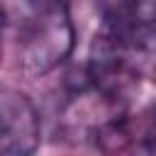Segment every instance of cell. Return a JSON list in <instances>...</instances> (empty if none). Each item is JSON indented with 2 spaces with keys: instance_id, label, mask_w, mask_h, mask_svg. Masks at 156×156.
<instances>
[{
  "instance_id": "1",
  "label": "cell",
  "mask_w": 156,
  "mask_h": 156,
  "mask_svg": "<svg viewBox=\"0 0 156 156\" xmlns=\"http://www.w3.org/2000/svg\"><path fill=\"white\" fill-rule=\"evenodd\" d=\"M17 17L7 15V34H12L17 66L37 78L61 66L76 44V29L68 5L63 2H20L7 5Z\"/></svg>"
},
{
  "instance_id": "2",
  "label": "cell",
  "mask_w": 156,
  "mask_h": 156,
  "mask_svg": "<svg viewBox=\"0 0 156 156\" xmlns=\"http://www.w3.org/2000/svg\"><path fill=\"white\" fill-rule=\"evenodd\" d=\"M98 34L134 54H146L156 49V2L105 5Z\"/></svg>"
},
{
  "instance_id": "3",
  "label": "cell",
  "mask_w": 156,
  "mask_h": 156,
  "mask_svg": "<svg viewBox=\"0 0 156 156\" xmlns=\"http://www.w3.org/2000/svg\"><path fill=\"white\" fill-rule=\"evenodd\" d=\"M41 139V119L34 102L15 90L0 93V156H32Z\"/></svg>"
},
{
  "instance_id": "4",
  "label": "cell",
  "mask_w": 156,
  "mask_h": 156,
  "mask_svg": "<svg viewBox=\"0 0 156 156\" xmlns=\"http://www.w3.org/2000/svg\"><path fill=\"white\" fill-rule=\"evenodd\" d=\"M129 154L156 156V105L146 107L136 122H129Z\"/></svg>"
}]
</instances>
